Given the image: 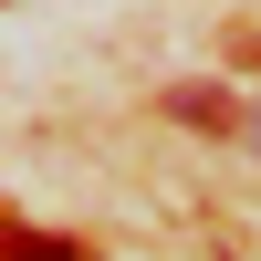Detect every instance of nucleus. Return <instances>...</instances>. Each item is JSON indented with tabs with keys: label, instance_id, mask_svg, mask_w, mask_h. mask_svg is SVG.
<instances>
[{
	"label": "nucleus",
	"instance_id": "1",
	"mask_svg": "<svg viewBox=\"0 0 261 261\" xmlns=\"http://www.w3.org/2000/svg\"><path fill=\"white\" fill-rule=\"evenodd\" d=\"M167 115H178V125H220V136H230V125H241V105H230L220 84H178V94H167Z\"/></svg>",
	"mask_w": 261,
	"mask_h": 261
},
{
	"label": "nucleus",
	"instance_id": "2",
	"mask_svg": "<svg viewBox=\"0 0 261 261\" xmlns=\"http://www.w3.org/2000/svg\"><path fill=\"white\" fill-rule=\"evenodd\" d=\"M0 261H84L73 241H32V230H0Z\"/></svg>",
	"mask_w": 261,
	"mask_h": 261
},
{
	"label": "nucleus",
	"instance_id": "3",
	"mask_svg": "<svg viewBox=\"0 0 261 261\" xmlns=\"http://www.w3.org/2000/svg\"><path fill=\"white\" fill-rule=\"evenodd\" d=\"M251 136H261V115H251Z\"/></svg>",
	"mask_w": 261,
	"mask_h": 261
}]
</instances>
